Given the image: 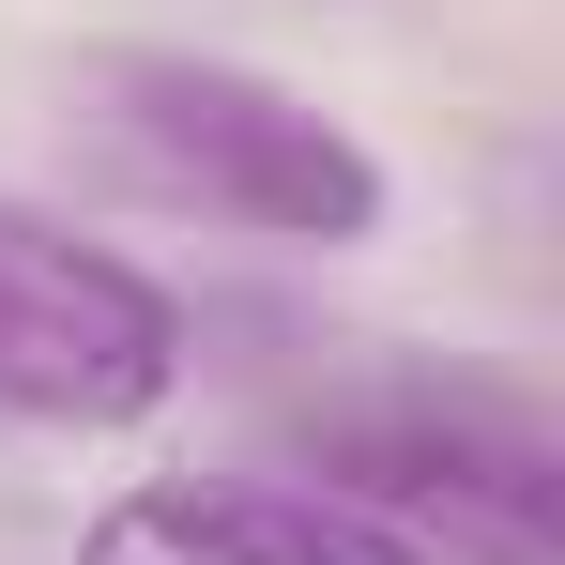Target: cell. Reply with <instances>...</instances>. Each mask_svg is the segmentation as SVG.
Masks as SVG:
<instances>
[{
	"mask_svg": "<svg viewBox=\"0 0 565 565\" xmlns=\"http://www.w3.org/2000/svg\"><path fill=\"white\" fill-rule=\"evenodd\" d=\"M93 107L122 138L138 184L199 199L230 230H276V245H367L382 230V153L337 122V107L276 93L245 62H184V46H122L93 62Z\"/></svg>",
	"mask_w": 565,
	"mask_h": 565,
	"instance_id": "6da1fadb",
	"label": "cell"
},
{
	"mask_svg": "<svg viewBox=\"0 0 565 565\" xmlns=\"http://www.w3.org/2000/svg\"><path fill=\"white\" fill-rule=\"evenodd\" d=\"M184 382V306L122 245L0 199V428H138Z\"/></svg>",
	"mask_w": 565,
	"mask_h": 565,
	"instance_id": "7a4b0ae2",
	"label": "cell"
},
{
	"mask_svg": "<svg viewBox=\"0 0 565 565\" xmlns=\"http://www.w3.org/2000/svg\"><path fill=\"white\" fill-rule=\"evenodd\" d=\"M337 504H367L397 520L413 551L444 565H551V489H565V444L535 397H504V382H413V397H382L337 428Z\"/></svg>",
	"mask_w": 565,
	"mask_h": 565,
	"instance_id": "3957f363",
	"label": "cell"
},
{
	"mask_svg": "<svg viewBox=\"0 0 565 565\" xmlns=\"http://www.w3.org/2000/svg\"><path fill=\"white\" fill-rule=\"evenodd\" d=\"M77 565H444V551L290 473H153L77 535Z\"/></svg>",
	"mask_w": 565,
	"mask_h": 565,
	"instance_id": "277c9868",
	"label": "cell"
}]
</instances>
